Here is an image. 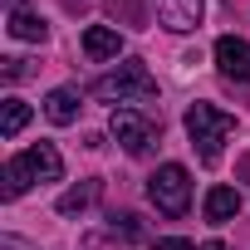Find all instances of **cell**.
Returning <instances> with one entry per match:
<instances>
[{
	"mask_svg": "<svg viewBox=\"0 0 250 250\" xmlns=\"http://www.w3.org/2000/svg\"><path fill=\"white\" fill-rule=\"evenodd\" d=\"M108 128H113V138L128 147L133 157H143V152L157 143V123H152V118H143V113H133V108H118Z\"/></svg>",
	"mask_w": 250,
	"mask_h": 250,
	"instance_id": "5b68a950",
	"label": "cell"
},
{
	"mask_svg": "<svg viewBox=\"0 0 250 250\" xmlns=\"http://www.w3.org/2000/svg\"><path fill=\"white\" fill-rule=\"evenodd\" d=\"M152 250H191V240H177V235H172V240H157Z\"/></svg>",
	"mask_w": 250,
	"mask_h": 250,
	"instance_id": "2e32d148",
	"label": "cell"
},
{
	"mask_svg": "<svg viewBox=\"0 0 250 250\" xmlns=\"http://www.w3.org/2000/svg\"><path fill=\"white\" fill-rule=\"evenodd\" d=\"M10 35H15V40H30V44H40L49 30H44V20H40V15H30V10H10Z\"/></svg>",
	"mask_w": 250,
	"mask_h": 250,
	"instance_id": "8fae6325",
	"label": "cell"
},
{
	"mask_svg": "<svg viewBox=\"0 0 250 250\" xmlns=\"http://www.w3.org/2000/svg\"><path fill=\"white\" fill-rule=\"evenodd\" d=\"M216 64H221V74H226V79L250 83V44H245V40L221 35V40H216Z\"/></svg>",
	"mask_w": 250,
	"mask_h": 250,
	"instance_id": "8992f818",
	"label": "cell"
},
{
	"mask_svg": "<svg viewBox=\"0 0 250 250\" xmlns=\"http://www.w3.org/2000/svg\"><path fill=\"white\" fill-rule=\"evenodd\" d=\"M201 250H226V245H221V240H206V245H201Z\"/></svg>",
	"mask_w": 250,
	"mask_h": 250,
	"instance_id": "e0dca14e",
	"label": "cell"
},
{
	"mask_svg": "<svg viewBox=\"0 0 250 250\" xmlns=\"http://www.w3.org/2000/svg\"><path fill=\"white\" fill-rule=\"evenodd\" d=\"M187 133H191V147L201 152V162L216 167L221 162V143L235 133V118L221 113V108H211V103H191L187 108Z\"/></svg>",
	"mask_w": 250,
	"mask_h": 250,
	"instance_id": "6da1fadb",
	"label": "cell"
},
{
	"mask_svg": "<svg viewBox=\"0 0 250 250\" xmlns=\"http://www.w3.org/2000/svg\"><path fill=\"white\" fill-rule=\"evenodd\" d=\"M59 177H64V157H59L49 143L25 147L20 157H10V162H5V196L15 201L30 182H59Z\"/></svg>",
	"mask_w": 250,
	"mask_h": 250,
	"instance_id": "7a4b0ae2",
	"label": "cell"
},
{
	"mask_svg": "<svg viewBox=\"0 0 250 250\" xmlns=\"http://www.w3.org/2000/svg\"><path fill=\"white\" fill-rule=\"evenodd\" d=\"M0 250H35V245L20 240V235H0Z\"/></svg>",
	"mask_w": 250,
	"mask_h": 250,
	"instance_id": "9a60e30c",
	"label": "cell"
},
{
	"mask_svg": "<svg viewBox=\"0 0 250 250\" xmlns=\"http://www.w3.org/2000/svg\"><path fill=\"white\" fill-rule=\"evenodd\" d=\"M201 211H206V221H211V226H221V221H230V216L240 211V191H235V187H211Z\"/></svg>",
	"mask_w": 250,
	"mask_h": 250,
	"instance_id": "9c48e42d",
	"label": "cell"
},
{
	"mask_svg": "<svg viewBox=\"0 0 250 250\" xmlns=\"http://www.w3.org/2000/svg\"><path fill=\"white\" fill-rule=\"evenodd\" d=\"M25 74H30L25 59H5V79H25Z\"/></svg>",
	"mask_w": 250,
	"mask_h": 250,
	"instance_id": "5bb4252c",
	"label": "cell"
},
{
	"mask_svg": "<svg viewBox=\"0 0 250 250\" xmlns=\"http://www.w3.org/2000/svg\"><path fill=\"white\" fill-rule=\"evenodd\" d=\"M147 196H152V206H157L162 216H187V206H191L187 167H177V162L157 167V172H152V182H147Z\"/></svg>",
	"mask_w": 250,
	"mask_h": 250,
	"instance_id": "277c9868",
	"label": "cell"
},
{
	"mask_svg": "<svg viewBox=\"0 0 250 250\" xmlns=\"http://www.w3.org/2000/svg\"><path fill=\"white\" fill-rule=\"evenodd\" d=\"M44 113H49V123H59V128L74 123V118H79V93H74V88H54V93L44 98Z\"/></svg>",
	"mask_w": 250,
	"mask_h": 250,
	"instance_id": "30bf717a",
	"label": "cell"
},
{
	"mask_svg": "<svg viewBox=\"0 0 250 250\" xmlns=\"http://www.w3.org/2000/svg\"><path fill=\"white\" fill-rule=\"evenodd\" d=\"M157 15H162V25L167 30H196L201 25V15H206V0H157Z\"/></svg>",
	"mask_w": 250,
	"mask_h": 250,
	"instance_id": "52a82bcc",
	"label": "cell"
},
{
	"mask_svg": "<svg viewBox=\"0 0 250 250\" xmlns=\"http://www.w3.org/2000/svg\"><path fill=\"white\" fill-rule=\"evenodd\" d=\"M118 49H123L118 30H108V25H88L83 30V54L88 59H118Z\"/></svg>",
	"mask_w": 250,
	"mask_h": 250,
	"instance_id": "ba28073f",
	"label": "cell"
},
{
	"mask_svg": "<svg viewBox=\"0 0 250 250\" xmlns=\"http://www.w3.org/2000/svg\"><path fill=\"white\" fill-rule=\"evenodd\" d=\"M30 123V103H20V98H5V113H0V133L5 138H15L20 128Z\"/></svg>",
	"mask_w": 250,
	"mask_h": 250,
	"instance_id": "7c38bea8",
	"label": "cell"
},
{
	"mask_svg": "<svg viewBox=\"0 0 250 250\" xmlns=\"http://www.w3.org/2000/svg\"><path fill=\"white\" fill-rule=\"evenodd\" d=\"M93 93H98L103 103H152V98H157V79L147 74L143 59H128V64H118L108 79H98Z\"/></svg>",
	"mask_w": 250,
	"mask_h": 250,
	"instance_id": "3957f363",
	"label": "cell"
},
{
	"mask_svg": "<svg viewBox=\"0 0 250 250\" xmlns=\"http://www.w3.org/2000/svg\"><path fill=\"white\" fill-rule=\"evenodd\" d=\"M93 196H98V187H93V182H83V187H74V191H64V196H59V211H64V216H74V211H83Z\"/></svg>",
	"mask_w": 250,
	"mask_h": 250,
	"instance_id": "4fadbf2b",
	"label": "cell"
}]
</instances>
